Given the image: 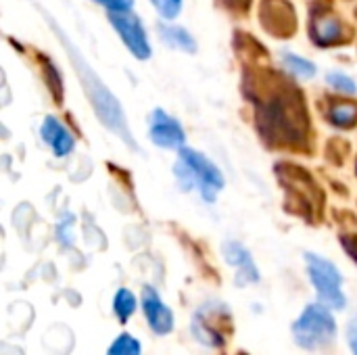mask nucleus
I'll use <instances>...</instances> for the list:
<instances>
[{
  "instance_id": "nucleus-19",
  "label": "nucleus",
  "mask_w": 357,
  "mask_h": 355,
  "mask_svg": "<svg viewBox=\"0 0 357 355\" xmlns=\"http://www.w3.org/2000/svg\"><path fill=\"white\" fill-rule=\"evenodd\" d=\"M347 339H349V347L354 349V355H357V318L351 320L347 326Z\"/></svg>"
},
{
  "instance_id": "nucleus-1",
  "label": "nucleus",
  "mask_w": 357,
  "mask_h": 355,
  "mask_svg": "<svg viewBox=\"0 0 357 355\" xmlns=\"http://www.w3.org/2000/svg\"><path fill=\"white\" fill-rule=\"evenodd\" d=\"M52 27L56 29L61 42H63L65 48L69 50L71 63H73V67H75V71H77L82 84H84V92L88 94V98H90V103H92V107H94L98 119H100L113 134H117L130 149H136V151H138V144H136V140H134L132 134H130V128H128V121H126V113H123L119 100H117V98L111 94V90L100 82V77L90 69V65L86 63V59H84V56L79 54V50L65 38V33H63L56 25H52Z\"/></svg>"
},
{
  "instance_id": "nucleus-14",
  "label": "nucleus",
  "mask_w": 357,
  "mask_h": 355,
  "mask_svg": "<svg viewBox=\"0 0 357 355\" xmlns=\"http://www.w3.org/2000/svg\"><path fill=\"white\" fill-rule=\"evenodd\" d=\"M331 121L341 126V128H349L357 121V105L354 103H337L331 107V113H328Z\"/></svg>"
},
{
  "instance_id": "nucleus-17",
  "label": "nucleus",
  "mask_w": 357,
  "mask_h": 355,
  "mask_svg": "<svg viewBox=\"0 0 357 355\" xmlns=\"http://www.w3.org/2000/svg\"><path fill=\"white\" fill-rule=\"evenodd\" d=\"M163 19H174L182 10V0H151Z\"/></svg>"
},
{
  "instance_id": "nucleus-12",
  "label": "nucleus",
  "mask_w": 357,
  "mask_h": 355,
  "mask_svg": "<svg viewBox=\"0 0 357 355\" xmlns=\"http://www.w3.org/2000/svg\"><path fill=\"white\" fill-rule=\"evenodd\" d=\"M341 33H343V27L337 17H324L316 23V42H320L322 46L337 42Z\"/></svg>"
},
{
  "instance_id": "nucleus-10",
  "label": "nucleus",
  "mask_w": 357,
  "mask_h": 355,
  "mask_svg": "<svg viewBox=\"0 0 357 355\" xmlns=\"http://www.w3.org/2000/svg\"><path fill=\"white\" fill-rule=\"evenodd\" d=\"M159 33H161V38L169 44V46H174V48H178V50H184V52H197V42H195V38L184 29V27H176V25H165V23H161L159 25Z\"/></svg>"
},
{
  "instance_id": "nucleus-5",
  "label": "nucleus",
  "mask_w": 357,
  "mask_h": 355,
  "mask_svg": "<svg viewBox=\"0 0 357 355\" xmlns=\"http://www.w3.org/2000/svg\"><path fill=\"white\" fill-rule=\"evenodd\" d=\"M109 19H111V25L115 27V31L119 33L121 42L128 46V50L136 59L144 61L151 56V44H149L146 31H144V27L136 15H130L128 10L126 13H111Z\"/></svg>"
},
{
  "instance_id": "nucleus-7",
  "label": "nucleus",
  "mask_w": 357,
  "mask_h": 355,
  "mask_svg": "<svg viewBox=\"0 0 357 355\" xmlns=\"http://www.w3.org/2000/svg\"><path fill=\"white\" fill-rule=\"evenodd\" d=\"M142 310L149 326L153 328L155 335H167L174 331V314L172 310L161 301L155 289L144 287L142 289Z\"/></svg>"
},
{
  "instance_id": "nucleus-11",
  "label": "nucleus",
  "mask_w": 357,
  "mask_h": 355,
  "mask_svg": "<svg viewBox=\"0 0 357 355\" xmlns=\"http://www.w3.org/2000/svg\"><path fill=\"white\" fill-rule=\"evenodd\" d=\"M282 63H284V69L299 80H310L316 75V65L303 56L293 54V52H282Z\"/></svg>"
},
{
  "instance_id": "nucleus-16",
  "label": "nucleus",
  "mask_w": 357,
  "mask_h": 355,
  "mask_svg": "<svg viewBox=\"0 0 357 355\" xmlns=\"http://www.w3.org/2000/svg\"><path fill=\"white\" fill-rule=\"evenodd\" d=\"M326 82L335 88V90H341V92H347V94H356L357 92V86L356 82L349 77V75H345V73H328L326 75Z\"/></svg>"
},
{
  "instance_id": "nucleus-18",
  "label": "nucleus",
  "mask_w": 357,
  "mask_h": 355,
  "mask_svg": "<svg viewBox=\"0 0 357 355\" xmlns=\"http://www.w3.org/2000/svg\"><path fill=\"white\" fill-rule=\"evenodd\" d=\"M94 2H98L105 8H109V13H126L134 4V0H94Z\"/></svg>"
},
{
  "instance_id": "nucleus-6",
  "label": "nucleus",
  "mask_w": 357,
  "mask_h": 355,
  "mask_svg": "<svg viewBox=\"0 0 357 355\" xmlns=\"http://www.w3.org/2000/svg\"><path fill=\"white\" fill-rule=\"evenodd\" d=\"M149 136L161 149H182L186 140L180 121L161 109H155L149 119Z\"/></svg>"
},
{
  "instance_id": "nucleus-4",
  "label": "nucleus",
  "mask_w": 357,
  "mask_h": 355,
  "mask_svg": "<svg viewBox=\"0 0 357 355\" xmlns=\"http://www.w3.org/2000/svg\"><path fill=\"white\" fill-rule=\"evenodd\" d=\"M305 262L310 280L318 293L320 303L328 305L331 310H343L347 305V299L343 293V276L339 268L316 253H305Z\"/></svg>"
},
{
  "instance_id": "nucleus-8",
  "label": "nucleus",
  "mask_w": 357,
  "mask_h": 355,
  "mask_svg": "<svg viewBox=\"0 0 357 355\" xmlns=\"http://www.w3.org/2000/svg\"><path fill=\"white\" fill-rule=\"evenodd\" d=\"M224 257L226 262L236 268V285L243 287V285H251V282H257L259 280V272H257V266L251 257V253L236 241H228L224 243Z\"/></svg>"
},
{
  "instance_id": "nucleus-13",
  "label": "nucleus",
  "mask_w": 357,
  "mask_h": 355,
  "mask_svg": "<svg viewBox=\"0 0 357 355\" xmlns=\"http://www.w3.org/2000/svg\"><path fill=\"white\" fill-rule=\"evenodd\" d=\"M113 312L119 322H128L136 312V297L128 289H119L113 297Z\"/></svg>"
},
{
  "instance_id": "nucleus-3",
  "label": "nucleus",
  "mask_w": 357,
  "mask_h": 355,
  "mask_svg": "<svg viewBox=\"0 0 357 355\" xmlns=\"http://www.w3.org/2000/svg\"><path fill=\"white\" fill-rule=\"evenodd\" d=\"M337 335V322L331 314V308L324 303H312L293 324V337L299 347L316 352L326 347Z\"/></svg>"
},
{
  "instance_id": "nucleus-9",
  "label": "nucleus",
  "mask_w": 357,
  "mask_h": 355,
  "mask_svg": "<svg viewBox=\"0 0 357 355\" xmlns=\"http://www.w3.org/2000/svg\"><path fill=\"white\" fill-rule=\"evenodd\" d=\"M42 138L44 142L52 149V153L56 157H65L73 151L75 146V140L73 136L69 134V130L56 121V117H46L44 123H42Z\"/></svg>"
},
{
  "instance_id": "nucleus-2",
  "label": "nucleus",
  "mask_w": 357,
  "mask_h": 355,
  "mask_svg": "<svg viewBox=\"0 0 357 355\" xmlns=\"http://www.w3.org/2000/svg\"><path fill=\"white\" fill-rule=\"evenodd\" d=\"M176 178L182 184V190L199 188L201 197L207 203H213L218 192L224 188V176L205 155L192 149H180V159L176 163Z\"/></svg>"
},
{
  "instance_id": "nucleus-15",
  "label": "nucleus",
  "mask_w": 357,
  "mask_h": 355,
  "mask_svg": "<svg viewBox=\"0 0 357 355\" xmlns=\"http://www.w3.org/2000/svg\"><path fill=\"white\" fill-rule=\"evenodd\" d=\"M107 355H142V347H140V341L136 337L123 333L111 343Z\"/></svg>"
}]
</instances>
